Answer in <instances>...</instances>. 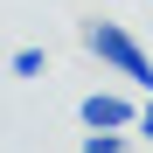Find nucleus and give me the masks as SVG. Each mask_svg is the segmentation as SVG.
<instances>
[{
  "label": "nucleus",
  "instance_id": "nucleus-1",
  "mask_svg": "<svg viewBox=\"0 0 153 153\" xmlns=\"http://www.w3.org/2000/svg\"><path fill=\"white\" fill-rule=\"evenodd\" d=\"M84 49H91L105 70H118L125 84H139V91L153 97V56H146V49L118 28V21H84Z\"/></svg>",
  "mask_w": 153,
  "mask_h": 153
},
{
  "label": "nucleus",
  "instance_id": "nucleus-2",
  "mask_svg": "<svg viewBox=\"0 0 153 153\" xmlns=\"http://www.w3.org/2000/svg\"><path fill=\"white\" fill-rule=\"evenodd\" d=\"M76 118H84V132H125V125H139V105H125L118 91H91Z\"/></svg>",
  "mask_w": 153,
  "mask_h": 153
},
{
  "label": "nucleus",
  "instance_id": "nucleus-3",
  "mask_svg": "<svg viewBox=\"0 0 153 153\" xmlns=\"http://www.w3.org/2000/svg\"><path fill=\"white\" fill-rule=\"evenodd\" d=\"M76 153H125V139H118V132H84Z\"/></svg>",
  "mask_w": 153,
  "mask_h": 153
},
{
  "label": "nucleus",
  "instance_id": "nucleus-4",
  "mask_svg": "<svg viewBox=\"0 0 153 153\" xmlns=\"http://www.w3.org/2000/svg\"><path fill=\"white\" fill-rule=\"evenodd\" d=\"M14 76H42V49H14Z\"/></svg>",
  "mask_w": 153,
  "mask_h": 153
},
{
  "label": "nucleus",
  "instance_id": "nucleus-5",
  "mask_svg": "<svg viewBox=\"0 0 153 153\" xmlns=\"http://www.w3.org/2000/svg\"><path fill=\"white\" fill-rule=\"evenodd\" d=\"M139 132H146V146H153V97L139 105Z\"/></svg>",
  "mask_w": 153,
  "mask_h": 153
}]
</instances>
